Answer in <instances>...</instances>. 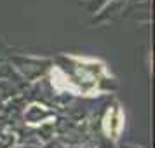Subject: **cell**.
I'll return each instance as SVG.
<instances>
[{"instance_id": "cell-1", "label": "cell", "mask_w": 155, "mask_h": 148, "mask_svg": "<svg viewBox=\"0 0 155 148\" xmlns=\"http://www.w3.org/2000/svg\"><path fill=\"white\" fill-rule=\"evenodd\" d=\"M124 127V115H122V110L119 106H113L110 108L105 115V120H103V129L108 136L112 138H117Z\"/></svg>"}]
</instances>
